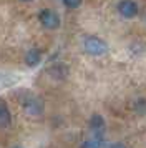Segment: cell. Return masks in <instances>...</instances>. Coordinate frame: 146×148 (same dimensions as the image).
Wrapping results in <instances>:
<instances>
[{"instance_id": "2", "label": "cell", "mask_w": 146, "mask_h": 148, "mask_svg": "<svg viewBox=\"0 0 146 148\" xmlns=\"http://www.w3.org/2000/svg\"><path fill=\"white\" fill-rule=\"evenodd\" d=\"M40 22H42V25L46 28H58L60 27V17L53 10H48V8H45V10H42L38 15Z\"/></svg>"}, {"instance_id": "3", "label": "cell", "mask_w": 146, "mask_h": 148, "mask_svg": "<svg viewBox=\"0 0 146 148\" xmlns=\"http://www.w3.org/2000/svg\"><path fill=\"white\" fill-rule=\"evenodd\" d=\"M118 12L125 18H133L134 15L138 14V5L133 0H121L118 5Z\"/></svg>"}, {"instance_id": "5", "label": "cell", "mask_w": 146, "mask_h": 148, "mask_svg": "<svg viewBox=\"0 0 146 148\" xmlns=\"http://www.w3.org/2000/svg\"><path fill=\"white\" fill-rule=\"evenodd\" d=\"M42 60V53H40V50L37 48H32V50H28L25 55V63L28 67H37Z\"/></svg>"}, {"instance_id": "8", "label": "cell", "mask_w": 146, "mask_h": 148, "mask_svg": "<svg viewBox=\"0 0 146 148\" xmlns=\"http://www.w3.org/2000/svg\"><path fill=\"white\" fill-rule=\"evenodd\" d=\"M81 148H101V138H93V140L85 141Z\"/></svg>"}, {"instance_id": "4", "label": "cell", "mask_w": 146, "mask_h": 148, "mask_svg": "<svg viewBox=\"0 0 146 148\" xmlns=\"http://www.w3.org/2000/svg\"><path fill=\"white\" fill-rule=\"evenodd\" d=\"M22 105L27 110V113H30V115H40L42 110H43V103L37 97H30V98L22 100Z\"/></svg>"}, {"instance_id": "6", "label": "cell", "mask_w": 146, "mask_h": 148, "mask_svg": "<svg viewBox=\"0 0 146 148\" xmlns=\"http://www.w3.org/2000/svg\"><path fill=\"white\" fill-rule=\"evenodd\" d=\"M12 121V116H10V112H8V107L5 105V101L0 100V127L5 128L10 125Z\"/></svg>"}, {"instance_id": "12", "label": "cell", "mask_w": 146, "mask_h": 148, "mask_svg": "<svg viewBox=\"0 0 146 148\" xmlns=\"http://www.w3.org/2000/svg\"><path fill=\"white\" fill-rule=\"evenodd\" d=\"M22 2H30V0H22Z\"/></svg>"}, {"instance_id": "9", "label": "cell", "mask_w": 146, "mask_h": 148, "mask_svg": "<svg viewBox=\"0 0 146 148\" xmlns=\"http://www.w3.org/2000/svg\"><path fill=\"white\" fill-rule=\"evenodd\" d=\"M63 3H65L68 8H76L81 5V0H63Z\"/></svg>"}, {"instance_id": "10", "label": "cell", "mask_w": 146, "mask_h": 148, "mask_svg": "<svg viewBox=\"0 0 146 148\" xmlns=\"http://www.w3.org/2000/svg\"><path fill=\"white\" fill-rule=\"evenodd\" d=\"M134 108L138 110L139 113H146V100H138L136 105H134Z\"/></svg>"}, {"instance_id": "11", "label": "cell", "mask_w": 146, "mask_h": 148, "mask_svg": "<svg viewBox=\"0 0 146 148\" xmlns=\"http://www.w3.org/2000/svg\"><path fill=\"white\" fill-rule=\"evenodd\" d=\"M111 148H126V147L123 145V143H115V145H113Z\"/></svg>"}, {"instance_id": "1", "label": "cell", "mask_w": 146, "mask_h": 148, "mask_svg": "<svg viewBox=\"0 0 146 148\" xmlns=\"http://www.w3.org/2000/svg\"><path fill=\"white\" fill-rule=\"evenodd\" d=\"M83 47H85V52L90 55H95V57H100V55H105L108 52V45L106 42H103L98 37H86L85 42H83Z\"/></svg>"}, {"instance_id": "7", "label": "cell", "mask_w": 146, "mask_h": 148, "mask_svg": "<svg viewBox=\"0 0 146 148\" xmlns=\"http://www.w3.org/2000/svg\"><path fill=\"white\" fill-rule=\"evenodd\" d=\"M90 127H91V130H95V132H101V130L105 128V120H103L100 115H93L91 120H90Z\"/></svg>"}]
</instances>
